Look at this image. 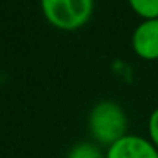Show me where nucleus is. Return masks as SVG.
Wrapping results in <instances>:
<instances>
[{
    "instance_id": "4",
    "label": "nucleus",
    "mask_w": 158,
    "mask_h": 158,
    "mask_svg": "<svg viewBox=\"0 0 158 158\" xmlns=\"http://www.w3.org/2000/svg\"><path fill=\"white\" fill-rule=\"evenodd\" d=\"M133 49L143 60H158V19L143 21L134 29Z\"/></svg>"
},
{
    "instance_id": "3",
    "label": "nucleus",
    "mask_w": 158,
    "mask_h": 158,
    "mask_svg": "<svg viewBox=\"0 0 158 158\" xmlns=\"http://www.w3.org/2000/svg\"><path fill=\"white\" fill-rule=\"evenodd\" d=\"M106 158H158V148L141 136L126 134L110 144Z\"/></svg>"
},
{
    "instance_id": "2",
    "label": "nucleus",
    "mask_w": 158,
    "mask_h": 158,
    "mask_svg": "<svg viewBox=\"0 0 158 158\" xmlns=\"http://www.w3.org/2000/svg\"><path fill=\"white\" fill-rule=\"evenodd\" d=\"M126 124L127 121L124 110L116 102H110V100L99 102L89 116V127L92 136L107 146L126 136L124 134Z\"/></svg>"
},
{
    "instance_id": "5",
    "label": "nucleus",
    "mask_w": 158,
    "mask_h": 158,
    "mask_svg": "<svg viewBox=\"0 0 158 158\" xmlns=\"http://www.w3.org/2000/svg\"><path fill=\"white\" fill-rule=\"evenodd\" d=\"M134 12L144 21L158 19V0H127Z\"/></svg>"
},
{
    "instance_id": "7",
    "label": "nucleus",
    "mask_w": 158,
    "mask_h": 158,
    "mask_svg": "<svg viewBox=\"0 0 158 158\" xmlns=\"http://www.w3.org/2000/svg\"><path fill=\"white\" fill-rule=\"evenodd\" d=\"M148 133H150V141L158 148V109H155L148 119Z\"/></svg>"
},
{
    "instance_id": "6",
    "label": "nucleus",
    "mask_w": 158,
    "mask_h": 158,
    "mask_svg": "<svg viewBox=\"0 0 158 158\" xmlns=\"http://www.w3.org/2000/svg\"><path fill=\"white\" fill-rule=\"evenodd\" d=\"M68 158H102V156H100V151L97 150L94 144L82 143V144H77V146L70 151Z\"/></svg>"
},
{
    "instance_id": "1",
    "label": "nucleus",
    "mask_w": 158,
    "mask_h": 158,
    "mask_svg": "<svg viewBox=\"0 0 158 158\" xmlns=\"http://www.w3.org/2000/svg\"><path fill=\"white\" fill-rule=\"evenodd\" d=\"M46 21L61 31H75L89 22L94 0H41Z\"/></svg>"
}]
</instances>
